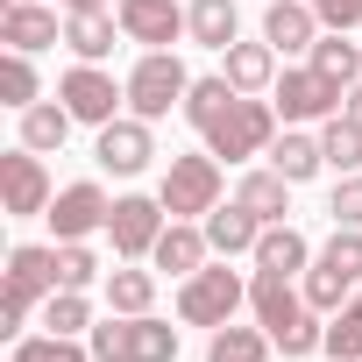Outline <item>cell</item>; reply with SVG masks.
I'll return each mask as SVG.
<instances>
[{"label": "cell", "mask_w": 362, "mask_h": 362, "mask_svg": "<svg viewBox=\"0 0 362 362\" xmlns=\"http://www.w3.org/2000/svg\"><path fill=\"white\" fill-rule=\"evenodd\" d=\"M334 362H362V298H348L341 313H327V341H320Z\"/></svg>", "instance_id": "836d02e7"}, {"label": "cell", "mask_w": 362, "mask_h": 362, "mask_svg": "<svg viewBox=\"0 0 362 362\" xmlns=\"http://www.w3.org/2000/svg\"><path fill=\"white\" fill-rule=\"evenodd\" d=\"M0 43L36 57V50L64 43V22H57V8H43V0H8V8H0Z\"/></svg>", "instance_id": "2e32d148"}, {"label": "cell", "mask_w": 362, "mask_h": 362, "mask_svg": "<svg viewBox=\"0 0 362 362\" xmlns=\"http://www.w3.org/2000/svg\"><path fill=\"white\" fill-rule=\"evenodd\" d=\"M270 348H277V341H270L263 327H235V320H228V327H214L206 362H270Z\"/></svg>", "instance_id": "f546056e"}, {"label": "cell", "mask_w": 362, "mask_h": 362, "mask_svg": "<svg viewBox=\"0 0 362 362\" xmlns=\"http://www.w3.org/2000/svg\"><path fill=\"white\" fill-rule=\"evenodd\" d=\"M270 163L291 177V185H305V177H320V170H327V149H320V135H305V128H277Z\"/></svg>", "instance_id": "484cf974"}, {"label": "cell", "mask_w": 362, "mask_h": 362, "mask_svg": "<svg viewBox=\"0 0 362 362\" xmlns=\"http://www.w3.org/2000/svg\"><path fill=\"white\" fill-rule=\"evenodd\" d=\"M57 100L71 107V121H78V128H107V121H121L128 86H114V71H107V64H71V71L57 78Z\"/></svg>", "instance_id": "30bf717a"}, {"label": "cell", "mask_w": 362, "mask_h": 362, "mask_svg": "<svg viewBox=\"0 0 362 362\" xmlns=\"http://www.w3.org/2000/svg\"><path fill=\"white\" fill-rule=\"evenodd\" d=\"M235 199H242L263 228H277V221H291V177H284L277 163H263V170H249L242 185H235Z\"/></svg>", "instance_id": "44dd1931"}, {"label": "cell", "mask_w": 362, "mask_h": 362, "mask_svg": "<svg viewBox=\"0 0 362 362\" xmlns=\"http://www.w3.org/2000/svg\"><path fill=\"white\" fill-rule=\"evenodd\" d=\"M221 163H249V156H270V142H277V107H270V93H235V107L199 135Z\"/></svg>", "instance_id": "277c9868"}, {"label": "cell", "mask_w": 362, "mask_h": 362, "mask_svg": "<svg viewBox=\"0 0 362 362\" xmlns=\"http://www.w3.org/2000/svg\"><path fill=\"white\" fill-rule=\"evenodd\" d=\"M206 256H214V242H206L199 221H170V228L156 235V249H149V263H156L163 277H192V270H206Z\"/></svg>", "instance_id": "ac0fdd59"}, {"label": "cell", "mask_w": 362, "mask_h": 362, "mask_svg": "<svg viewBox=\"0 0 362 362\" xmlns=\"http://www.w3.org/2000/svg\"><path fill=\"white\" fill-rule=\"evenodd\" d=\"M93 362H177V327L156 313H107L86 334Z\"/></svg>", "instance_id": "3957f363"}, {"label": "cell", "mask_w": 362, "mask_h": 362, "mask_svg": "<svg viewBox=\"0 0 362 362\" xmlns=\"http://www.w3.org/2000/svg\"><path fill=\"white\" fill-rule=\"evenodd\" d=\"M0 199H8V214L15 221H36V214H50V199H57V185H50V170H43V156L36 149H8L0 156Z\"/></svg>", "instance_id": "7c38bea8"}, {"label": "cell", "mask_w": 362, "mask_h": 362, "mask_svg": "<svg viewBox=\"0 0 362 362\" xmlns=\"http://www.w3.org/2000/svg\"><path fill=\"white\" fill-rule=\"evenodd\" d=\"M43 327L86 341V334H93V298H86V291H50V298H43Z\"/></svg>", "instance_id": "d6a6232c"}, {"label": "cell", "mask_w": 362, "mask_h": 362, "mask_svg": "<svg viewBox=\"0 0 362 362\" xmlns=\"http://www.w3.org/2000/svg\"><path fill=\"white\" fill-rule=\"evenodd\" d=\"M149 128H156V121H142V114H121V121L93 128V163L114 170V177H142V170L156 163V135H149Z\"/></svg>", "instance_id": "8fae6325"}, {"label": "cell", "mask_w": 362, "mask_h": 362, "mask_svg": "<svg viewBox=\"0 0 362 362\" xmlns=\"http://www.w3.org/2000/svg\"><path fill=\"white\" fill-rule=\"evenodd\" d=\"M221 71H228V86L235 93H270L277 86V50L256 36V43H228L221 50Z\"/></svg>", "instance_id": "7402d4cb"}, {"label": "cell", "mask_w": 362, "mask_h": 362, "mask_svg": "<svg viewBox=\"0 0 362 362\" xmlns=\"http://www.w3.org/2000/svg\"><path fill=\"white\" fill-rule=\"evenodd\" d=\"M305 64H320L334 86H355V78H362V43H355L348 29H327V36L313 43V57H305Z\"/></svg>", "instance_id": "f1b7e54d"}, {"label": "cell", "mask_w": 362, "mask_h": 362, "mask_svg": "<svg viewBox=\"0 0 362 362\" xmlns=\"http://www.w3.org/2000/svg\"><path fill=\"white\" fill-rule=\"evenodd\" d=\"M249 305V277L228 263H206L192 277H177V327H228Z\"/></svg>", "instance_id": "8992f818"}, {"label": "cell", "mask_w": 362, "mask_h": 362, "mask_svg": "<svg viewBox=\"0 0 362 362\" xmlns=\"http://www.w3.org/2000/svg\"><path fill=\"white\" fill-rule=\"evenodd\" d=\"M107 214H114V199L93 185V177H78V185H64L57 199H50V235L57 242H93V235H107Z\"/></svg>", "instance_id": "4fadbf2b"}, {"label": "cell", "mask_w": 362, "mask_h": 362, "mask_svg": "<svg viewBox=\"0 0 362 362\" xmlns=\"http://www.w3.org/2000/svg\"><path fill=\"white\" fill-rule=\"evenodd\" d=\"M228 107H235V86H228V71H206V78H192V93H185V107H177V114H185V121L206 135V128H214Z\"/></svg>", "instance_id": "83f0119b"}, {"label": "cell", "mask_w": 362, "mask_h": 362, "mask_svg": "<svg viewBox=\"0 0 362 362\" xmlns=\"http://www.w3.org/2000/svg\"><path fill=\"white\" fill-rule=\"evenodd\" d=\"M199 228H206L214 256H228V263H235V256H256V242H263V221H256L242 199H221V206H214Z\"/></svg>", "instance_id": "d6986e66"}, {"label": "cell", "mask_w": 362, "mask_h": 362, "mask_svg": "<svg viewBox=\"0 0 362 362\" xmlns=\"http://www.w3.org/2000/svg\"><path fill=\"white\" fill-rule=\"evenodd\" d=\"M71 107L64 100H36V107H22V149H36V156H50V149H64L71 142Z\"/></svg>", "instance_id": "cb8c5ba5"}, {"label": "cell", "mask_w": 362, "mask_h": 362, "mask_svg": "<svg viewBox=\"0 0 362 362\" xmlns=\"http://www.w3.org/2000/svg\"><path fill=\"white\" fill-rule=\"evenodd\" d=\"M121 43H128V29H121V15H114V8H86V15H64V50H71L78 64H107Z\"/></svg>", "instance_id": "e0dca14e"}, {"label": "cell", "mask_w": 362, "mask_h": 362, "mask_svg": "<svg viewBox=\"0 0 362 362\" xmlns=\"http://www.w3.org/2000/svg\"><path fill=\"white\" fill-rule=\"evenodd\" d=\"M341 100H348V86H334L320 64H284V71H277V86H270V107H277V121H284V128L334 121V114H341Z\"/></svg>", "instance_id": "52a82bcc"}, {"label": "cell", "mask_w": 362, "mask_h": 362, "mask_svg": "<svg viewBox=\"0 0 362 362\" xmlns=\"http://www.w3.org/2000/svg\"><path fill=\"white\" fill-rule=\"evenodd\" d=\"M355 298H362V291H355Z\"/></svg>", "instance_id": "ab89813d"}, {"label": "cell", "mask_w": 362, "mask_h": 362, "mask_svg": "<svg viewBox=\"0 0 362 362\" xmlns=\"http://www.w3.org/2000/svg\"><path fill=\"white\" fill-rule=\"evenodd\" d=\"M57 284H64V277H57V242H22V249H8V298H0V334L22 341V334H29V313H36Z\"/></svg>", "instance_id": "7a4b0ae2"}, {"label": "cell", "mask_w": 362, "mask_h": 362, "mask_svg": "<svg viewBox=\"0 0 362 362\" xmlns=\"http://www.w3.org/2000/svg\"><path fill=\"white\" fill-rule=\"evenodd\" d=\"M320 149H327V170H334V177H355V170H362V128H355L348 114L320 121Z\"/></svg>", "instance_id": "4dcf8cb0"}, {"label": "cell", "mask_w": 362, "mask_h": 362, "mask_svg": "<svg viewBox=\"0 0 362 362\" xmlns=\"http://www.w3.org/2000/svg\"><path fill=\"white\" fill-rule=\"evenodd\" d=\"M341 114H348V121H355V128H362V78H355V86H348V100H341Z\"/></svg>", "instance_id": "f35d334b"}, {"label": "cell", "mask_w": 362, "mask_h": 362, "mask_svg": "<svg viewBox=\"0 0 362 362\" xmlns=\"http://www.w3.org/2000/svg\"><path fill=\"white\" fill-rule=\"evenodd\" d=\"M320 36H327V29H320V15H313V0H263V43H270L277 57H313Z\"/></svg>", "instance_id": "5bb4252c"}, {"label": "cell", "mask_w": 362, "mask_h": 362, "mask_svg": "<svg viewBox=\"0 0 362 362\" xmlns=\"http://www.w3.org/2000/svg\"><path fill=\"white\" fill-rule=\"evenodd\" d=\"M249 313H256V327H263L291 362L327 341V313H313V305H305V284H291V277H277V270H256V277H249Z\"/></svg>", "instance_id": "6da1fadb"}, {"label": "cell", "mask_w": 362, "mask_h": 362, "mask_svg": "<svg viewBox=\"0 0 362 362\" xmlns=\"http://www.w3.org/2000/svg\"><path fill=\"white\" fill-rule=\"evenodd\" d=\"M15 362H93V348L43 327V334H22V341H15Z\"/></svg>", "instance_id": "e575fe53"}, {"label": "cell", "mask_w": 362, "mask_h": 362, "mask_svg": "<svg viewBox=\"0 0 362 362\" xmlns=\"http://www.w3.org/2000/svg\"><path fill=\"white\" fill-rule=\"evenodd\" d=\"M156 277H163L156 263H149V270H142V263H114L107 284H100V291H107V313H156Z\"/></svg>", "instance_id": "603a6c76"}, {"label": "cell", "mask_w": 362, "mask_h": 362, "mask_svg": "<svg viewBox=\"0 0 362 362\" xmlns=\"http://www.w3.org/2000/svg\"><path fill=\"white\" fill-rule=\"evenodd\" d=\"M185 43H199V50L242 43V8L235 0H185Z\"/></svg>", "instance_id": "ffe728a7"}, {"label": "cell", "mask_w": 362, "mask_h": 362, "mask_svg": "<svg viewBox=\"0 0 362 362\" xmlns=\"http://www.w3.org/2000/svg\"><path fill=\"white\" fill-rule=\"evenodd\" d=\"M0 93H8V107H15V114L43 100V78H36V64H29V50H8V64H0Z\"/></svg>", "instance_id": "d590c367"}, {"label": "cell", "mask_w": 362, "mask_h": 362, "mask_svg": "<svg viewBox=\"0 0 362 362\" xmlns=\"http://www.w3.org/2000/svg\"><path fill=\"white\" fill-rule=\"evenodd\" d=\"M313 15H320V29H362V0H313Z\"/></svg>", "instance_id": "74e56055"}, {"label": "cell", "mask_w": 362, "mask_h": 362, "mask_svg": "<svg viewBox=\"0 0 362 362\" xmlns=\"http://www.w3.org/2000/svg\"><path fill=\"white\" fill-rule=\"evenodd\" d=\"M305 263H313V242H305L291 221L263 228V242H256V270H277V277H305Z\"/></svg>", "instance_id": "d4e9b609"}, {"label": "cell", "mask_w": 362, "mask_h": 362, "mask_svg": "<svg viewBox=\"0 0 362 362\" xmlns=\"http://www.w3.org/2000/svg\"><path fill=\"white\" fill-rule=\"evenodd\" d=\"M170 228V214H163V199L156 192H121L114 199V214H107V242H114V263H149V249H156V235Z\"/></svg>", "instance_id": "9c48e42d"}, {"label": "cell", "mask_w": 362, "mask_h": 362, "mask_svg": "<svg viewBox=\"0 0 362 362\" xmlns=\"http://www.w3.org/2000/svg\"><path fill=\"white\" fill-rule=\"evenodd\" d=\"M327 214H334V228H362V170H355V177H334Z\"/></svg>", "instance_id": "8d00e7d4"}, {"label": "cell", "mask_w": 362, "mask_h": 362, "mask_svg": "<svg viewBox=\"0 0 362 362\" xmlns=\"http://www.w3.org/2000/svg\"><path fill=\"white\" fill-rule=\"evenodd\" d=\"M121 86H128V114H142V121H163L170 107H185V93H192V71L177 64V50H142V57H135V71H128Z\"/></svg>", "instance_id": "ba28073f"}, {"label": "cell", "mask_w": 362, "mask_h": 362, "mask_svg": "<svg viewBox=\"0 0 362 362\" xmlns=\"http://www.w3.org/2000/svg\"><path fill=\"white\" fill-rule=\"evenodd\" d=\"M114 15H121L128 43H142V50H170L185 36V8L177 0H114Z\"/></svg>", "instance_id": "9a60e30c"}, {"label": "cell", "mask_w": 362, "mask_h": 362, "mask_svg": "<svg viewBox=\"0 0 362 362\" xmlns=\"http://www.w3.org/2000/svg\"><path fill=\"white\" fill-rule=\"evenodd\" d=\"M156 199H163L170 221H206V214L221 206V156H214V149H185V156H170V163H163Z\"/></svg>", "instance_id": "5b68a950"}, {"label": "cell", "mask_w": 362, "mask_h": 362, "mask_svg": "<svg viewBox=\"0 0 362 362\" xmlns=\"http://www.w3.org/2000/svg\"><path fill=\"white\" fill-rule=\"evenodd\" d=\"M355 291H362V284H355L341 263H327V256H313V263H305V305H313V313H341Z\"/></svg>", "instance_id": "4316f807"}, {"label": "cell", "mask_w": 362, "mask_h": 362, "mask_svg": "<svg viewBox=\"0 0 362 362\" xmlns=\"http://www.w3.org/2000/svg\"><path fill=\"white\" fill-rule=\"evenodd\" d=\"M57 291H93V284H107V263L93 256V242H57Z\"/></svg>", "instance_id": "1f68e13d"}]
</instances>
